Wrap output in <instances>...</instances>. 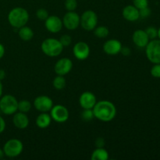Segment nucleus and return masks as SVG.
<instances>
[{
  "label": "nucleus",
  "mask_w": 160,
  "mask_h": 160,
  "mask_svg": "<svg viewBox=\"0 0 160 160\" xmlns=\"http://www.w3.org/2000/svg\"><path fill=\"white\" fill-rule=\"evenodd\" d=\"M6 78V72L3 70H0V81H2Z\"/></svg>",
  "instance_id": "e433bc0d"
},
{
  "label": "nucleus",
  "mask_w": 160,
  "mask_h": 160,
  "mask_svg": "<svg viewBox=\"0 0 160 160\" xmlns=\"http://www.w3.org/2000/svg\"><path fill=\"white\" fill-rule=\"evenodd\" d=\"M5 156L4 151H3L2 148H0V159H2Z\"/></svg>",
  "instance_id": "58836bf2"
},
{
  "label": "nucleus",
  "mask_w": 160,
  "mask_h": 160,
  "mask_svg": "<svg viewBox=\"0 0 160 160\" xmlns=\"http://www.w3.org/2000/svg\"><path fill=\"white\" fill-rule=\"evenodd\" d=\"M5 52H6V50H5V47L3 46V45H2L0 43V59L4 56Z\"/></svg>",
  "instance_id": "c9c22d12"
},
{
  "label": "nucleus",
  "mask_w": 160,
  "mask_h": 160,
  "mask_svg": "<svg viewBox=\"0 0 160 160\" xmlns=\"http://www.w3.org/2000/svg\"><path fill=\"white\" fill-rule=\"evenodd\" d=\"M96 102V96L91 92H83L79 98V104L82 109H93Z\"/></svg>",
  "instance_id": "2eb2a0df"
},
{
  "label": "nucleus",
  "mask_w": 160,
  "mask_h": 160,
  "mask_svg": "<svg viewBox=\"0 0 160 160\" xmlns=\"http://www.w3.org/2000/svg\"><path fill=\"white\" fill-rule=\"evenodd\" d=\"M150 40L156 39L158 37V29L155 27H148L145 30Z\"/></svg>",
  "instance_id": "bb28decb"
},
{
  "label": "nucleus",
  "mask_w": 160,
  "mask_h": 160,
  "mask_svg": "<svg viewBox=\"0 0 160 160\" xmlns=\"http://www.w3.org/2000/svg\"><path fill=\"white\" fill-rule=\"evenodd\" d=\"M29 13L23 7H15L8 13V22L14 28H20L25 26L29 21Z\"/></svg>",
  "instance_id": "f03ea898"
},
{
  "label": "nucleus",
  "mask_w": 160,
  "mask_h": 160,
  "mask_svg": "<svg viewBox=\"0 0 160 160\" xmlns=\"http://www.w3.org/2000/svg\"><path fill=\"white\" fill-rule=\"evenodd\" d=\"M158 37H159V39H160V28L158 29Z\"/></svg>",
  "instance_id": "ea45409f"
},
{
  "label": "nucleus",
  "mask_w": 160,
  "mask_h": 160,
  "mask_svg": "<svg viewBox=\"0 0 160 160\" xmlns=\"http://www.w3.org/2000/svg\"><path fill=\"white\" fill-rule=\"evenodd\" d=\"M52 85L53 88L56 90H62L63 88H65L66 85H67V81H66L64 76L57 75L53 79Z\"/></svg>",
  "instance_id": "4be33fe9"
},
{
  "label": "nucleus",
  "mask_w": 160,
  "mask_h": 160,
  "mask_svg": "<svg viewBox=\"0 0 160 160\" xmlns=\"http://www.w3.org/2000/svg\"><path fill=\"white\" fill-rule=\"evenodd\" d=\"M90 47L86 42H78L73 48V53L78 60H85L90 55Z\"/></svg>",
  "instance_id": "ddd939ff"
},
{
  "label": "nucleus",
  "mask_w": 160,
  "mask_h": 160,
  "mask_svg": "<svg viewBox=\"0 0 160 160\" xmlns=\"http://www.w3.org/2000/svg\"><path fill=\"white\" fill-rule=\"evenodd\" d=\"M109 158V152L104 148H96L92 153V160H108Z\"/></svg>",
  "instance_id": "412c9836"
},
{
  "label": "nucleus",
  "mask_w": 160,
  "mask_h": 160,
  "mask_svg": "<svg viewBox=\"0 0 160 160\" xmlns=\"http://www.w3.org/2000/svg\"><path fill=\"white\" fill-rule=\"evenodd\" d=\"M59 40L63 47L69 46L72 43V38L69 34H63V35L61 36Z\"/></svg>",
  "instance_id": "c85d7f7f"
},
{
  "label": "nucleus",
  "mask_w": 160,
  "mask_h": 160,
  "mask_svg": "<svg viewBox=\"0 0 160 160\" xmlns=\"http://www.w3.org/2000/svg\"><path fill=\"white\" fill-rule=\"evenodd\" d=\"M95 145L96 148H104L106 145V140L102 137L97 138L95 142Z\"/></svg>",
  "instance_id": "473e14b6"
},
{
  "label": "nucleus",
  "mask_w": 160,
  "mask_h": 160,
  "mask_svg": "<svg viewBox=\"0 0 160 160\" xmlns=\"http://www.w3.org/2000/svg\"><path fill=\"white\" fill-rule=\"evenodd\" d=\"M34 31L31 29L30 27H28L27 25L21 27L19 28L18 31V35L21 40L23 42H29L34 37Z\"/></svg>",
  "instance_id": "aec40b11"
},
{
  "label": "nucleus",
  "mask_w": 160,
  "mask_h": 160,
  "mask_svg": "<svg viewBox=\"0 0 160 160\" xmlns=\"http://www.w3.org/2000/svg\"><path fill=\"white\" fill-rule=\"evenodd\" d=\"M122 15L125 20L130 22L137 21L140 18L139 9H137L134 5H128L125 6L122 11Z\"/></svg>",
  "instance_id": "a211bd4d"
},
{
  "label": "nucleus",
  "mask_w": 160,
  "mask_h": 160,
  "mask_svg": "<svg viewBox=\"0 0 160 160\" xmlns=\"http://www.w3.org/2000/svg\"><path fill=\"white\" fill-rule=\"evenodd\" d=\"M72 68H73V62L71 59L67 57H63L59 59L56 62L54 70L55 73L57 75L65 76L71 71Z\"/></svg>",
  "instance_id": "9b49d317"
},
{
  "label": "nucleus",
  "mask_w": 160,
  "mask_h": 160,
  "mask_svg": "<svg viewBox=\"0 0 160 160\" xmlns=\"http://www.w3.org/2000/svg\"><path fill=\"white\" fill-rule=\"evenodd\" d=\"M2 149L6 156L9 158H16L23 152V144L19 139H9L4 144Z\"/></svg>",
  "instance_id": "39448f33"
},
{
  "label": "nucleus",
  "mask_w": 160,
  "mask_h": 160,
  "mask_svg": "<svg viewBox=\"0 0 160 160\" xmlns=\"http://www.w3.org/2000/svg\"><path fill=\"white\" fill-rule=\"evenodd\" d=\"M63 26L69 31H74L80 26L81 17L75 11H67L62 19Z\"/></svg>",
  "instance_id": "1a4fd4ad"
},
{
  "label": "nucleus",
  "mask_w": 160,
  "mask_h": 160,
  "mask_svg": "<svg viewBox=\"0 0 160 160\" xmlns=\"http://www.w3.org/2000/svg\"><path fill=\"white\" fill-rule=\"evenodd\" d=\"M49 14L47 9H44V8H40L36 12V17L38 20H45L48 17Z\"/></svg>",
  "instance_id": "cd10ccee"
},
{
  "label": "nucleus",
  "mask_w": 160,
  "mask_h": 160,
  "mask_svg": "<svg viewBox=\"0 0 160 160\" xmlns=\"http://www.w3.org/2000/svg\"><path fill=\"white\" fill-rule=\"evenodd\" d=\"M12 123L17 129L24 130L29 125V118H28L27 113L18 111L13 114Z\"/></svg>",
  "instance_id": "f3484780"
},
{
  "label": "nucleus",
  "mask_w": 160,
  "mask_h": 160,
  "mask_svg": "<svg viewBox=\"0 0 160 160\" xmlns=\"http://www.w3.org/2000/svg\"><path fill=\"white\" fill-rule=\"evenodd\" d=\"M45 27L47 31L52 34L59 33L63 27L62 20L58 16H48L45 20Z\"/></svg>",
  "instance_id": "f8f14e48"
},
{
  "label": "nucleus",
  "mask_w": 160,
  "mask_h": 160,
  "mask_svg": "<svg viewBox=\"0 0 160 160\" xmlns=\"http://www.w3.org/2000/svg\"><path fill=\"white\" fill-rule=\"evenodd\" d=\"M32 107V104L31 103V102L28 101V100H20V102H18V111L19 112H24V113H28V112H30Z\"/></svg>",
  "instance_id": "b1692460"
},
{
  "label": "nucleus",
  "mask_w": 160,
  "mask_h": 160,
  "mask_svg": "<svg viewBox=\"0 0 160 160\" xmlns=\"http://www.w3.org/2000/svg\"><path fill=\"white\" fill-rule=\"evenodd\" d=\"M122 43L117 39H109L103 45V51L109 56H117L121 52Z\"/></svg>",
  "instance_id": "4468645a"
},
{
  "label": "nucleus",
  "mask_w": 160,
  "mask_h": 160,
  "mask_svg": "<svg viewBox=\"0 0 160 160\" xmlns=\"http://www.w3.org/2000/svg\"><path fill=\"white\" fill-rule=\"evenodd\" d=\"M151 75L156 78H160V63H155L151 69Z\"/></svg>",
  "instance_id": "7c9ffc66"
},
{
  "label": "nucleus",
  "mask_w": 160,
  "mask_h": 160,
  "mask_svg": "<svg viewBox=\"0 0 160 160\" xmlns=\"http://www.w3.org/2000/svg\"><path fill=\"white\" fill-rule=\"evenodd\" d=\"M133 5L137 9H142L148 6V0H133Z\"/></svg>",
  "instance_id": "c756f323"
},
{
  "label": "nucleus",
  "mask_w": 160,
  "mask_h": 160,
  "mask_svg": "<svg viewBox=\"0 0 160 160\" xmlns=\"http://www.w3.org/2000/svg\"><path fill=\"white\" fill-rule=\"evenodd\" d=\"M63 48L59 39L53 38L45 39L41 45L42 52L48 57L59 56L63 51Z\"/></svg>",
  "instance_id": "7ed1b4c3"
},
{
  "label": "nucleus",
  "mask_w": 160,
  "mask_h": 160,
  "mask_svg": "<svg viewBox=\"0 0 160 160\" xmlns=\"http://www.w3.org/2000/svg\"><path fill=\"white\" fill-rule=\"evenodd\" d=\"M98 18L96 12L95 11L88 9V10L84 11L81 16L80 25L85 31H94V29L98 26Z\"/></svg>",
  "instance_id": "423d86ee"
},
{
  "label": "nucleus",
  "mask_w": 160,
  "mask_h": 160,
  "mask_svg": "<svg viewBox=\"0 0 160 160\" xmlns=\"http://www.w3.org/2000/svg\"><path fill=\"white\" fill-rule=\"evenodd\" d=\"M139 15H140V18H147L151 15V9L148 8V6L139 9Z\"/></svg>",
  "instance_id": "2f4dec72"
},
{
  "label": "nucleus",
  "mask_w": 160,
  "mask_h": 160,
  "mask_svg": "<svg viewBox=\"0 0 160 160\" xmlns=\"http://www.w3.org/2000/svg\"><path fill=\"white\" fill-rule=\"evenodd\" d=\"M92 109L95 118L102 122L112 121L117 113L115 105L108 100H101L97 102Z\"/></svg>",
  "instance_id": "f257e3e1"
},
{
  "label": "nucleus",
  "mask_w": 160,
  "mask_h": 160,
  "mask_svg": "<svg viewBox=\"0 0 160 160\" xmlns=\"http://www.w3.org/2000/svg\"><path fill=\"white\" fill-rule=\"evenodd\" d=\"M109 34V30L106 26H97L94 29V34L98 38H106Z\"/></svg>",
  "instance_id": "5701e85b"
},
{
  "label": "nucleus",
  "mask_w": 160,
  "mask_h": 160,
  "mask_svg": "<svg viewBox=\"0 0 160 160\" xmlns=\"http://www.w3.org/2000/svg\"><path fill=\"white\" fill-rule=\"evenodd\" d=\"M64 6L67 11H75L78 7V1L77 0H65Z\"/></svg>",
  "instance_id": "a878e982"
},
{
  "label": "nucleus",
  "mask_w": 160,
  "mask_h": 160,
  "mask_svg": "<svg viewBox=\"0 0 160 160\" xmlns=\"http://www.w3.org/2000/svg\"><path fill=\"white\" fill-rule=\"evenodd\" d=\"M52 117L48 112H41L37 117L35 120V123L38 128L41 129H45L48 128L51 124Z\"/></svg>",
  "instance_id": "6ab92c4d"
},
{
  "label": "nucleus",
  "mask_w": 160,
  "mask_h": 160,
  "mask_svg": "<svg viewBox=\"0 0 160 160\" xmlns=\"http://www.w3.org/2000/svg\"><path fill=\"white\" fill-rule=\"evenodd\" d=\"M120 52L123 55V56H129L131 54V51L128 47H122V49Z\"/></svg>",
  "instance_id": "f704fd0d"
},
{
  "label": "nucleus",
  "mask_w": 160,
  "mask_h": 160,
  "mask_svg": "<svg viewBox=\"0 0 160 160\" xmlns=\"http://www.w3.org/2000/svg\"><path fill=\"white\" fill-rule=\"evenodd\" d=\"M0 111L5 115H13L18 111V101L12 95H5L0 98Z\"/></svg>",
  "instance_id": "20e7f679"
},
{
  "label": "nucleus",
  "mask_w": 160,
  "mask_h": 160,
  "mask_svg": "<svg viewBox=\"0 0 160 160\" xmlns=\"http://www.w3.org/2000/svg\"><path fill=\"white\" fill-rule=\"evenodd\" d=\"M33 106L38 112H49L54 104L52 99L50 97L47 95H39L34 100Z\"/></svg>",
  "instance_id": "9d476101"
},
{
  "label": "nucleus",
  "mask_w": 160,
  "mask_h": 160,
  "mask_svg": "<svg viewBox=\"0 0 160 160\" xmlns=\"http://www.w3.org/2000/svg\"><path fill=\"white\" fill-rule=\"evenodd\" d=\"M2 93H3V85H2V81H0V98L2 96Z\"/></svg>",
  "instance_id": "4c0bfd02"
},
{
  "label": "nucleus",
  "mask_w": 160,
  "mask_h": 160,
  "mask_svg": "<svg viewBox=\"0 0 160 160\" xmlns=\"http://www.w3.org/2000/svg\"><path fill=\"white\" fill-rule=\"evenodd\" d=\"M81 118L84 121H90L92 119L95 118L94 117L93 109H83L81 112Z\"/></svg>",
  "instance_id": "393cba45"
},
{
  "label": "nucleus",
  "mask_w": 160,
  "mask_h": 160,
  "mask_svg": "<svg viewBox=\"0 0 160 160\" xmlns=\"http://www.w3.org/2000/svg\"><path fill=\"white\" fill-rule=\"evenodd\" d=\"M147 59L155 63H160V39H152L149 41L145 47Z\"/></svg>",
  "instance_id": "0eeeda50"
},
{
  "label": "nucleus",
  "mask_w": 160,
  "mask_h": 160,
  "mask_svg": "<svg viewBox=\"0 0 160 160\" xmlns=\"http://www.w3.org/2000/svg\"><path fill=\"white\" fill-rule=\"evenodd\" d=\"M49 112L52 120L59 123H65L70 117V112L67 108L60 104L53 106Z\"/></svg>",
  "instance_id": "6e6552de"
},
{
  "label": "nucleus",
  "mask_w": 160,
  "mask_h": 160,
  "mask_svg": "<svg viewBox=\"0 0 160 160\" xmlns=\"http://www.w3.org/2000/svg\"><path fill=\"white\" fill-rule=\"evenodd\" d=\"M6 126V121H5V120L3 119V117L0 116V134H2V133L5 131Z\"/></svg>",
  "instance_id": "72a5a7b5"
},
{
  "label": "nucleus",
  "mask_w": 160,
  "mask_h": 160,
  "mask_svg": "<svg viewBox=\"0 0 160 160\" xmlns=\"http://www.w3.org/2000/svg\"><path fill=\"white\" fill-rule=\"evenodd\" d=\"M133 43L138 48H145L150 39L144 30H137L133 33Z\"/></svg>",
  "instance_id": "dca6fc26"
}]
</instances>
